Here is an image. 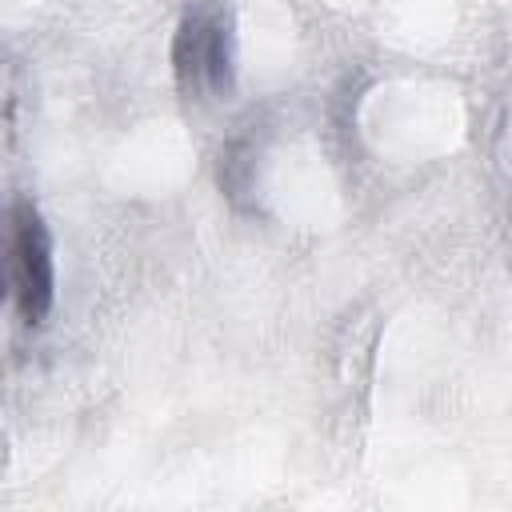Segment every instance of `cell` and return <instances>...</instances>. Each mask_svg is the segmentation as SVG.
<instances>
[{
	"mask_svg": "<svg viewBox=\"0 0 512 512\" xmlns=\"http://www.w3.org/2000/svg\"><path fill=\"white\" fill-rule=\"evenodd\" d=\"M8 228H12V300L20 304V316L28 324H40L52 308V288H56L52 240L32 204H16L8 212Z\"/></svg>",
	"mask_w": 512,
	"mask_h": 512,
	"instance_id": "obj_1",
	"label": "cell"
},
{
	"mask_svg": "<svg viewBox=\"0 0 512 512\" xmlns=\"http://www.w3.org/2000/svg\"><path fill=\"white\" fill-rule=\"evenodd\" d=\"M176 76L184 92H224L232 84V32L220 12H192L176 32Z\"/></svg>",
	"mask_w": 512,
	"mask_h": 512,
	"instance_id": "obj_2",
	"label": "cell"
}]
</instances>
